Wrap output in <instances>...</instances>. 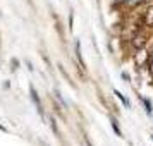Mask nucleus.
Returning a JSON list of instances; mask_svg holds the SVG:
<instances>
[{
  "instance_id": "nucleus-1",
  "label": "nucleus",
  "mask_w": 153,
  "mask_h": 146,
  "mask_svg": "<svg viewBox=\"0 0 153 146\" xmlns=\"http://www.w3.org/2000/svg\"><path fill=\"white\" fill-rule=\"evenodd\" d=\"M145 24H146V26H153V5H150V7L146 9V12H145Z\"/></svg>"
},
{
  "instance_id": "nucleus-2",
  "label": "nucleus",
  "mask_w": 153,
  "mask_h": 146,
  "mask_svg": "<svg viewBox=\"0 0 153 146\" xmlns=\"http://www.w3.org/2000/svg\"><path fill=\"white\" fill-rule=\"evenodd\" d=\"M145 43H146V38H145L143 35H141V36H136V38H134L132 45H134V47H136L138 50H141L143 47H145Z\"/></svg>"
},
{
  "instance_id": "nucleus-3",
  "label": "nucleus",
  "mask_w": 153,
  "mask_h": 146,
  "mask_svg": "<svg viewBox=\"0 0 153 146\" xmlns=\"http://www.w3.org/2000/svg\"><path fill=\"white\" fill-rule=\"evenodd\" d=\"M115 95H117V98H119V100H122V103H124L126 107H129V102L126 100V96H122V93H120V91H117V90H115Z\"/></svg>"
},
{
  "instance_id": "nucleus-4",
  "label": "nucleus",
  "mask_w": 153,
  "mask_h": 146,
  "mask_svg": "<svg viewBox=\"0 0 153 146\" xmlns=\"http://www.w3.org/2000/svg\"><path fill=\"white\" fill-rule=\"evenodd\" d=\"M143 103L146 105V113H152V103H150V102H148V100H143Z\"/></svg>"
},
{
  "instance_id": "nucleus-5",
  "label": "nucleus",
  "mask_w": 153,
  "mask_h": 146,
  "mask_svg": "<svg viewBox=\"0 0 153 146\" xmlns=\"http://www.w3.org/2000/svg\"><path fill=\"white\" fill-rule=\"evenodd\" d=\"M143 0H132V4H141Z\"/></svg>"
},
{
  "instance_id": "nucleus-6",
  "label": "nucleus",
  "mask_w": 153,
  "mask_h": 146,
  "mask_svg": "<svg viewBox=\"0 0 153 146\" xmlns=\"http://www.w3.org/2000/svg\"><path fill=\"white\" fill-rule=\"evenodd\" d=\"M150 62H153V50H152V53H150Z\"/></svg>"
},
{
  "instance_id": "nucleus-7",
  "label": "nucleus",
  "mask_w": 153,
  "mask_h": 146,
  "mask_svg": "<svg viewBox=\"0 0 153 146\" xmlns=\"http://www.w3.org/2000/svg\"><path fill=\"white\" fill-rule=\"evenodd\" d=\"M117 2H127V0H117Z\"/></svg>"
}]
</instances>
